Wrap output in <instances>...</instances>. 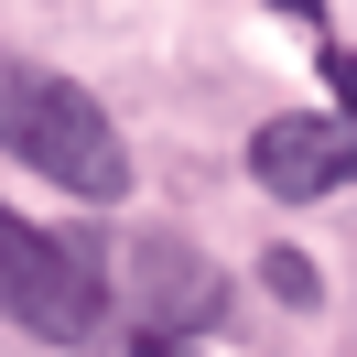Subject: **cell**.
Returning a JSON list of instances; mask_svg holds the SVG:
<instances>
[{"label": "cell", "instance_id": "obj_4", "mask_svg": "<svg viewBox=\"0 0 357 357\" xmlns=\"http://www.w3.org/2000/svg\"><path fill=\"white\" fill-rule=\"evenodd\" d=\"M141 292H152V335H195L206 314H217V271L195 260V249H174V238H152L141 249Z\"/></svg>", "mask_w": 357, "mask_h": 357}, {"label": "cell", "instance_id": "obj_1", "mask_svg": "<svg viewBox=\"0 0 357 357\" xmlns=\"http://www.w3.org/2000/svg\"><path fill=\"white\" fill-rule=\"evenodd\" d=\"M0 152H22L54 195H87V206L130 195V141H119V119L98 109L76 76L22 66V54H0Z\"/></svg>", "mask_w": 357, "mask_h": 357}, {"label": "cell", "instance_id": "obj_2", "mask_svg": "<svg viewBox=\"0 0 357 357\" xmlns=\"http://www.w3.org/2000/svg\"><path fill=\"white\" fill-rule=\"evenodd\" d=\"M0 314L22 335H44V347H87L98 314H109V282H98V260L76 238H54V227L0 206Z\"/></svg>", "mask_w": 357, "mask_h": 357}, {"label": "cell", "instance_id": "obj_6", "mask_svg": "<svg viewBox=\"0 0 357 357\" xmlns=\"http://www.w3.org/2000/svg\"><path fill=\"white\" fill-rule=\"evenodd\" d=\"M271 11H292V22H314V33H325V0H271Z\"/></svg>", "mask_w": 357, "mask_h": 357}, {"label": "cell", "instance_id": "obj_5", "mask_svg": "<svg viewBox=\"0 0 357 357\" xmlns=\"http://www.w3.org/2000/svg\"><path fill=\"white\" fill-rule=\"evenodd\" d=\"M260 282H271V292H282V303H292V314H303V303H314V292H325V282H314V260H303V249H271V260H260Z\"/></svg>", "mask_w": 357, "mask_h": 357}, {"label": "cell", "instance_id": "obj_3", "mask_svg": "<svg viewBox=\"0 0 357 357\" xmlns=\"http://www.w3.org/2000/svg\"><path fill=\"white\" fill-rule=\"evenodd\" d=\"M249 174L282 206H325L357 184V109H282L249 130Z\"/></svg>", "mask_w": 357, "mask_h": 357}]
</instances>
